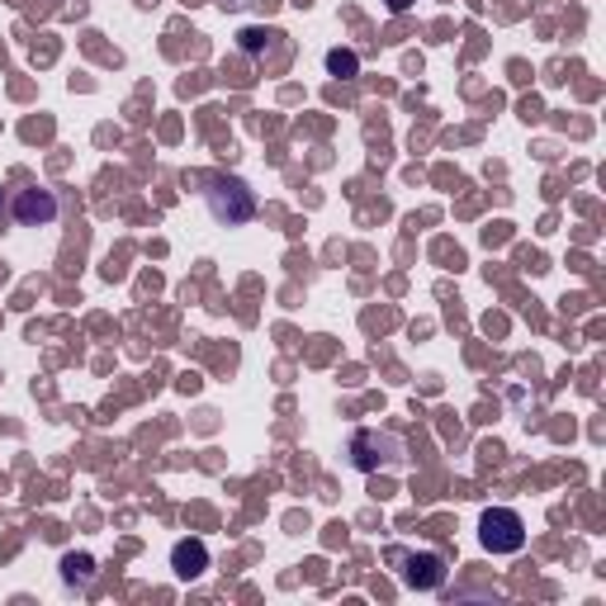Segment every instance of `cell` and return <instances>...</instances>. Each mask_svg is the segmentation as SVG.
<instances>
[{"instance_id": "cell-9", "label": "cell", "mask_w": 606, "mask_h": 606, "mask_svg": "<svg viewBox=\"0 0 606 606\" xmlns=\"http://www.w3.org/2000/svg\"><path fill=\"white\" fill-rule=\"evenodd\" d=\"M327 71H332V77H355V71H361V58H355V52H346V48H332L327 52Z\"/></svg>"}, {"instance_id": "cell-8", "label": "cell", "mask_w": 606, "mask_h": 606, "mask_svg": "<svg viewBox=\"0 0 606 606\" xmlns=\"http://www.w3.org/2000/svg\"><path fill=\"white\" fill-rule=\"evenodd\" d=\"M91 578H95V559L91 555H67L62 559V583L67 587H85Z\"/></svg>"}, {"instance_id": "cell-6", "label": "cell", "mask_w": 606, "mask_h": 606, "mask_svg": "<svg viewBox=\"0 0 606 606\" xmlns=\"http://www.w3.org/2000/svg\"><path fill=\"white\" fill-rule=\"evenodd\" d=\"M171 564H175V574H181V578H200L204 568H209L204 541H181V545L171 549Z\"/></svg>"}, {"instance_id": "cell-5", "label": "cell", "mask_w": 606, "mask_h": 606, "mask_svg": "<svg viewBox=\"0 0 606 606\" xmlns=\"http://www.w3.org/2000/svg\"><path fill=\"white\" fill-rule=\"evenodd\" d=\"M394 564H403L398 568V578L407 583V587H417V593H436V587L445 583V559L441 555H432V549H422V555H388Z\"/></svg>"}, {"instance_id": "cell-4", "label": "cell", "mask_w": 606, "mask_h": 606, "mask_svg": "<svg viewBox=\"0 0 606 606\" xmlns=\"http://www.w3.org/2000/svg\"><path fill=\"white\" fill-rule=\"evenodd\" d=\"M10 219L20 228H48L58 219V194L43 190V185H29V190H14L10 200Z\"/></svg>"}, {"instance_id": "cell-2", "label": "cell", "mask_w": 606, "mask_h": 606, "mask_svg": "<svg viewBox=\"0 0 606 606\" xmlns=\"http://www.w3.org/2000/svg\"><path fill=\"white\" fill-rule=\"evenodd\" d=\"M478 541H484L488 555H516L526 545V522L512 507H488L478 516Z\"/></svg>"}, {"instance_id": "cell-7", "label": "cell", "mask_w": 606, "mask_h": 606, "mask_svg": "<svg viewBox=\"0 0 606 606\" xmlns=\"http://www.w3.org/2000/svg\"><path fill=\"white\" fill-rule=\"evenodd\" d=\"M238 48L246 58H280V29H242Z\"/></svg>"}, {"instance_id": "cell-1", "label": "cell", "mask_w": 606, "mask_h": 606, "mask_svg": "<svg viewBox=\"0 0 606 606\" xmlns=\"http://www.w3.org/2000/svg\"><path fill=\"white\" fill-rule=\"evenodd\" d=\"M204 204L209 213L219 223L228 228H242V223H252V213H256V194L246 190V181H238V175H209L204 181Z\"/></svg>"}, {"instance_id": "cell-11", "label": "cell", "mask_w": 606, "mask_h": 606, "mask_svg": "<svg viewBox=\"0 0 606 606\" xmlns=\"http://www.w3.org/2000/svg\"><path fill=\"white\" fill-rule=\"evenodd\" d=\"M0 223H6V194H0Z\"/></svg>"}, {"instance_id": "cell-3", "label": "cell", "mask_w": 606, "mask_h": 606, "mask_svg": "<svg viewBox=\"0 0 606 606\" xmlns=\"http://www.w3.org/2000/svg\"><path fill=\"white\" fill-rule=\"evenodd\" d=\"M398 455H403V445L398 436H388V432H355L351 436V459H355V469H380V465H398Z\"/></svg>"}, {"instance_id": "cell-10", "label": "cell", "mask_w": 606, "mask_h": 606, "mask_svg": "<svg viewBox=\"0 0 606 606\" xmlns=\"http://www.w3.org/2000/svg\"><path fill=\"white\" fill-rule=\"evenodd\" d=\"M407 6H413V0H388V10H394V14H403Z\"/></svg>"}]
</instances>
